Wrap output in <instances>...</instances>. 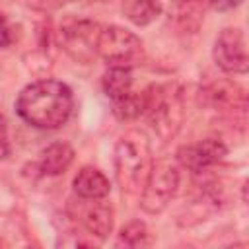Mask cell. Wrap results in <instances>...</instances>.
Wrapping results in <instances>:
<instances>
[{"mask_svg":"<svg viewBox=\"0 0 249 249\" xmlns=\"http://www.w3.org/2000/svg\"><path fill=\"white\" fill-rule=\"evenodd\" d=\"M16 111L31 126L54 130L70 119L74 111V95L64 82L39 80L21 89L16 99Z\"/></svg>","mask_w":249,"mask_h":249,"instance_id":"1","label":"cell"},{"mask_svg":"<svg viewBox=\"0 0 249 249\" xmlns=\"http://www.w3.org/2000/svg\"><path fill=\"white\" fill-rule=\"evenodd\" d=\"M150 140L144 130H126L115 146V177L123 196L140 195L152 169Z\"/></svg>","mask_w":249,"mask_h":249,"instance_id":"2","label":"cell"},{"mask_svg":"<svg viewBox=\"0 0 249 249\" xmlns=\"http://www.w3.org/2000/svg\"><path fill=\"white\" fill-rule=\"evenodd\" d=\"M142 117H146L163 142L171 140L183 123V99L179 88L173 84H154L142 91Z\"/></svg>","mask_w":249,"mask_h":249,"instance_id":"3","label":"cell"},{"mask_svg":"<svg viewBox=\"0 0 249 249\" xmlns=\"http://www.w3.org/2000/svg\"><path fill=\"white\" fill-rule=\"evenodd\" d=\"M179 189V169L171 160H158L152 163L144 189L140 193V206L148 214H161Z\"/></svg>","mask_w":249,"mask_h":249,"instance_id":"4","label":"cell"},{"mask_svg":"<svg viewBox=\"0 0 249 249\" xmlns=\"http://www.w3.org/2000/svg\"><path fill=\"white\" fill-rule=\"evenodd\" d=\"M97 54L109 66H134L144 56L142 39L121 25L101 27L97 39Z\"/></svg>","mask_w":249,"mask_h":249,"instance_id":"5","label":"cell"},{"mask_svg":"<svg viewBox=\"0 0 249 249\" xmlns=\"http://www.w3.org/2000/svg\"><path fill=\"white\" fill-rule=\"evenodd\" d=\"M99 33L101 25L97 21L86 18H68L58 27V43L76 62L88 64L97 54Z\"/></svg>","mask_w":249,"mask_h":249,"instance_id":"6","label":"cell"},{"mask_svg":"<svg viewBox=\"0 0 249 249\" xmlns=\"http://www.w3.org/2000/svg\"><path fill=\"white\" fill-rule=\"evenodd\" d=\"M212 58L226 74H245L249 70V54L245 35L239 27H226L214 41Z\"/></svg>","mask_w":249,"mask_h":249,"instance_id":"7","label":"cell"},{"mask_svg":"<svg viewBox=\"0 0 249 249\" xmlns=\"http://www.w3.org/2000/svg\"><path fill=\"white\" fill-rule=\"evenodd\" d=\"M226 154H228V148L220 138H204L195 144L179 148L177 161L193 173H202L212 165H216L218 161H222Z\"/></svg>","mask_w":249,"mask_h":249,"instance_id":"8","label":"cell"},{"mask_svg":"<svg viewBox=\"0 0 249 249\" xmlns=\"http://www.w3.org/2000/svg\"><path fill=\"white\" fill-rule=\"evenodd\" d=\"M72 218L80 222V226L99 241L113 231V206L105 202V198H80L78 210Z\"/></svg>","mask_w":249,"mask_h":249,"instance_id":"9","label":"cell"},{"mask_svg":"<svg viewBox=\"0 0 249 249\" xmlns=\"http://www.w3.org/2000/svg\"><path fill=\"white\" fill-rule=\"evenodd\" d=\"M204 99L208 101L210 107L222 113H233V117H243L245 115V93L237 84L231 82H214L204 88L202 91Z\"/></svg>","mask_w":249,"mask_h":249,"instance_id":"10","label":"cell"},{"mask_svg":"<svg viewBox=\"0 0 249 249\" xmlns=\"http://www.w3.org/2000/svg\"><path fill=\"white\" fill-rule=\"evenodd\" d=\"M72 161H74L72 146L66 142H53L39 154V161L35 163V167L41 175L54 177L64 173L72 165Z\"/></svg>","mask_w":249,"mask_h":249,"instance_id":"11","label":"cell"},{"mask_svg":"<svg viewBox=\"0 0 249 249\" xmlns=\"http://www.w3.org/2000/svg\"><path fill=\"white\" fill-rule=\"evenodd\" d=\"M74 193L80 198H105L111 193V183L97 167H82L74 177Z\"/></svg>","mask_w":249,"mask_h":249,"instance_id":"12","label":"cell"},{"mask_svg":"<svg viewBox=\"0 0 249 249\" xmlns=\"http://www.w3.org/2000/svg\"><path fill=\"white\" fill-rule=\"evenodd\" d=\"M163 12L161 0H123V14L138 27L150 25Z\"/></svg>","mask_w":249,"mask_h":249,"instance_id":"13","label":"cell"},{"mask_svg":"<svg viewBox=\"0 0 249 249\" xmlns=\"http://www.w3.org/2000/svg\"><path fill=\"white\" fill-rule=\"evenodd\" d=\"M132 68L130 66H109V70L103 74V91L105 95L115 101V99H121L124 97L126 93L132 91Z\"/></svg>","mask_w":249,"mask_h":249,"instance_id":"14","label":"cell"},{"mask_svg":"<svg viewBox=\"0 0 249 249\" xmlns=\"http://www.w3.org/2000/svg\"><path fill=\"white\" fill-rule=\"evenodd\" d=\"M204 19V0H181L175 10V23L185 33H196Z\"/></svg>","mask_w":249,"mask_h":249,"instance_id":"15","label":"cell"},{"mask_svg":"<svg viewBox=\"0 0 249 249\" xmlns=\"http://www.w3.org/2000/svg\"><path fill=\"white\" fill-rule=\"evenodd\" d=\"M154 243L152 235H150V230L144 222L140 220H132L128 222L119 237H117V247H126V249H140V247H150Z\"/></svg>","mask_w":249,"mask_h":249,"instance_id":"16","label":"cell"},{"mask_svg":"<svg viewBox=\"0 0 249 249\" xmlns=\"http://www.w3.org/2000/svg\"><path fill=\"white\" fill-rule=\"evenodd\" d=\"M142 107H144L142 91H140V93L130 91V93H126L124 97L113 101V113H115L121 121H132V119L142 117Z\"/></svg>","mask_w":249,"mask_h":249,"instance_id":"17","label":"cell"},{"mask_svg":"<svg viewBox=\"0 0 249 249\" xmlns=\"http://www.w3.org/2000/svg\"><path fill=\"white\" fill-rule=\"evenodd\" d=\"M10 156V144H8V126L6 119L0 113V160H6Z\"/></svg>","mask_w":249,"mask_h":249,"instance_id":"18","label":"cell"},{"mask_svg":"<svg viewBox=\"0 0 249 249\" xmlns=\"http://www.w3.org/2000/svg\"><path fill=\"white\" fill-rule=\"evenodd\" d=\"M12 43V31H10V25L6 21V18L0 14V49L8 47Z\"/></svg>","mask_w":249,"mask_h":249,"instance_id":"19","label":"cell"},{"mask_svg":"<svg viewBox=\"0 0 249 249\" xmlns=\"http://www.w3.org/2000/svg\"><path fill=\"white\" fill-rule=\"evenodd\" d=\"M243 0H210V6L218 12H228V10H233L241 4Z\"/></svg>","mask_w":249,"mask_h":249,"instance_id":"20","label":"cell"},{"mask_svg":"<svg viewBox=\"0 0 249 249\" xmlns=\"http://www.w3.org/2000/svg\"><path fill=\"white\" fill-rule=\"evenodd\" d=\"M66 0H39V6L41 8H56L60 4H64Z\"/></svg>","mask_w":249,"mask_h":249,"instance_id":"21","label":"cell"}]
</instances>
